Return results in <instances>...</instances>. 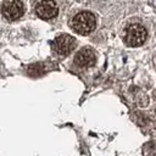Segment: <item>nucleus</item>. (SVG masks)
Instances as JSON below:
<instances>
[{
    "label": "nucleus",
    "instance_id": "nucleus-1",
    "mask_svg": "<svg viewBox=\"0 0 156 156\" xmlns=\"http://www.w3.org/2000/svg\"><path fill=\"white\" fill-rule=\"evenodd\" d=\"M96 24L95 16L91 12H80L72 20V28L78 34H89L94 30Z\"/></svg>",
    "mask_w": 156,
    "mask_h": 156
},
{
    "label": "nucleus",
    "instance_id": "nucleus-2",
    "mask_svg": "<svg viewBox=\"0 0 156 156\" xmlns=\"http://www.w3.org/2000/svg\"><path fill=\"white\" fill-rule=\"evenodd\" d=\"M146 37H147L146 29L141 24L135 23V24H130L126 29L124 41L129 46H139L145 41Z\"/></svg>",
    "mask_w": 156,
    "mask_h": 156
},
{
    "label": "nucleus",
    "instance_id": "nucleus-3",
    "mask_svg": "<svg viewBox=\"0 0 156 156\" xmlns=\"http://www.w3.org/2000/svg\"><path fill=\"white\" fill-rule=\"evenodd\" d=\"M1 11H2V15L7 20L15 21L23 15L24 7L20 0H5L2 4Z\"/></svg>",
    "mask_w": 156,
    "mask_h": 156
},
{
    "label": "nucleus",
    "instance_id": "nucleus-4",
    "mask_svg": "<svg viewBox=\"0 0 156 156\" xmlns=\"http://www.w3.org/2000/svg\"><path fill=\"white\" fill-rule=\"evenodd\" d=\"M76 46V40L68 34H61L55 38L52 43L54 50L60 55H68Z\"/></svg>",
    "mask_w": 156,
    "mask_h": 156
},
{
    "label": "nucleus",
    "instance_id": "nucleus-5",
    "mask_svg": "<svg viewBox=\"0 0 156 156\" xmlns=\"http://www.w3.org/2000/svg\"><path fill=\"white\" fill-rule=\"evenodd\" d=\"M35 12L40 18L50 20L57 15V5L54 0H41L35 7Z\"/></svg>",
    "mask_w": 156,
    "mask_h": 156
},
{
    "label": "nucleus",
    "instance_id": "nucleus-6",
    "mask_svg": "<svg viewBox=\"0 0 156 156\" xmlns=\"http://www.w3.org/2000/svg\"><path fill=\"white\" fill-rule=\"evenodd\" d=\"M74 62L79 67H90L95 63V54L91 49L84 48L76 54Z\"/></svg>",
    "mask_w": 156,
    "mask_h": 156
},
{
    "label": "nucleus",
    "instance_id": "nucleus-7",
    "mask_svg": "<svg viewBox=\"0 0 156 156\" xmlns=\"http://www.w3.org/2000/svg\"><path fill=\"white\" fill-rule=\"evenodd\" d=\"M28 73L32 74V76H39L43 73V68H41V65H33L28 68Z\"/></svg>",
    "mask_w": 156,
    "mask_h": 156
}]
</instances>
